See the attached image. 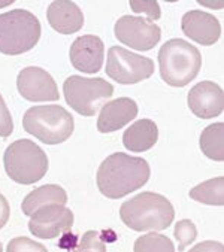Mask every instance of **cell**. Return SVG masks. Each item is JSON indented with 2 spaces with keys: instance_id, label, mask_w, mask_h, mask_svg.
Masks as SVG:
<instances>
[{
  "instance_id": "cell-2",
  "label": "cell",
  "mask_w": 224,
  "mask_h": 252,
  "mask_svg": "<svg viewBox=\"0 0 224 252\" xmlns=\"http://www.w3.org/2000/svg\"><path fill=\"white\" fill-rule=\"evenodd\" d=\"M120 217L135 231H161L174 222L175 209L164 195L144 191L124 201Z\"/></svg>"
},
{
  "instance_id": "cell-24",
  "label": "cell",
  "mask_w": 224,
  "mask_h": 252,
  "mask_svg": "<svg viewBox=\"0 0 224 252\" xmlns=\"http://www.w3.org/2000/svg\"><path fill=\"white\" fill-rule=\"evenodd\" d=\"M130 8L136 12V14H145L148 15V20L149 21H157L161 15V11H160V5L155 0H130Z\"/></svg>"
},
{
  "instance_id": "cell-21",
  "label": "cell",
  "mask_w": 224,
  "mask_h": 252,
  "mask_svg": "<svg viewBox=\"0 0 224 252\" xmlns=\"http://www.w3.org/2000/svg\"><path fill=\"white\" fill-rule=\"evenodd\" d=\"M133 251L135 252H174L175 246L167 236L149 233V234L141 236L135 242Z\"/></svg>"
},
{
  "instance_id": "cell-8",
  "label": "cell",
  "mask_w": 224,
  "mask_h": 252,
  "mask_svg": "<svg viewBox=\"0 0 224 252\" xmlns=\"http://www.w3.org/2000/svg\"><path fill=\"white\" fill-rule=\"evenodd\" d=\"M154 73V62L135 54L121 46H112L108 51L106 75L123 85L142 82Z\"/></svg>"
},
{
  "instance_id": "cell-15",
  "label": "cell",
  "mask_w": 224,
  "mask_h": 252,
  "mask_svg": "<svg viewBox=\"0 0 224 252\" xmlns=\"http://www.w3.org/2000/svg\"><path fill=\"white\" fill-rule=\"evenodd\" d=\"M138 111L136 102L129 97H120L108 102L99 114L97 130L100 133L117 131L133 121L138 117Z\"/></svg>"
},
{
  "instance_id": "cell-22",
  "label": "cell",
  "mask_w": 224,
  "mask_h": 252,
  "mask_svg": "<svg viewBox=\"0 0 224 252\" xmlns=\"http://www.w3.org/2000/svg\"><path fill=\"white\" fill-rule=\"evenodd\" d=\"M174 234H175V239L178 240V249L186 251L187 246H190L197 237V228L190 220H183L177 222Z\"/></svg>"
},
{
  "instance_id": "cell-19",
  "label": "cell",
  "mask_w": 224,
  "mask_h": 252,
  "mask_svg": "<svg viewBox=\"0 0 224 252\" xmlns=\"http://www.w3.org/2000/svg\"><path fill=\"white\" fill-rule=\"evenodd\" d=\"M199 145L203 156H206L209 160L223 161L224 160V124L215 123L208 126L200 134Z\"/></svg>"
},
{
  "instance_id": "cell-13",
  "label": "cell",
  "mask_w": 224,
  "mask_h": 252,
  "mask_svg": "<svg viewBox=\"0 0 224 252\" xmlns=\"http://www.w3.org/2000/svg\"><path fill=\"white\" fill-rule=\"evenodd\" d=\"M71 63L82 73H97L105 60V45L99 36L84 34L75 39L69 51Z\"/></svg>"
},
{
  "instance_id": "cell-12",
  "label": "cell",
  "mask_w": 224,
  "mask_h": 252,
  "mask_svg": "<svg viewBox=\"0 0 224 252\" xmlns=\"http://www.w3.org/2000/svg\"><path fill=\"white\" fill-rule=\"evenodd\" d=\"M187 103L197 118H215L223 114L224 94L218 84L212 81H202L188 91Z\"/></svg>"
},
{
  "instance_id": "cell-14",
  "label": "cell",
  "mask_w": 224,
  "mask_h": 252,
  "mask_svg": "<svg viewBox=\"0 0 224 252\" xmlns=\"http://www.w3.org/2000/svg\"><path fill=\"white\" fill-rule=\"evenodd\" d=\"M181 29L188 39L205 46L215 45L221 36L220 21L214 15L199 9L184 14L181 20Z\"/></svg>"
},
{
  "instance_id": "cell-7",
  "label": "cell",
  "mask_w": 224,
  "mask_h": 252,
  "mask_svg": "<svg viewBox=\"0 0 224 252\" xmlns=\"http://www.w3.org/2000/svg\"><path fill=\"white\" fill-rule=\"evenodd\" d=\"M66 103L82 117H93L112 97L114 87L102 78L69 76L63 84Z\"/></svg>"
},
{
  "instance_id": "cell-10",
  "label": "cell",
  "mask_w": 224,
  "mask_h": 252,
  "mask_svg": "<svg viewBox=\"0 0 224 252\" xmlns=\"http://www.w3.org/2000/svg\"><path fill=\"white\" fill-rule=\"evenodd\" d=\"M74 225V212L63 205L51 203L39 208L29 222V230L39 239H54Z\"/></svg>"
},
{
  "instance_id": "cell-27",
  "label": "cell",
  "mask_w": 224,
  "mask_h": 252,
  "mask_svg": "<svg viewBox=\"0 0 224 252\" xmlns=\"http://www.w3.org/2000/svg\"><path fill=\"white\" fill-rule=\"evenodd\" d=\"M9 214H11V208H9L8 200L5 198L3 194H0V230L6 225L9 220Z\"/></svg>"
},
{
  "instance_id": "cell-25",
  "label": "cell",
  "mask_w": 224,
  "mask_h": 252,
  "mask_svg": "<svg viewBox=\"0 0 224 252\" xmlns=\"http://www.w3.org/2000/svg\"><path fill=\"white\" fill-rule=\"evenodd\" d=\"M8 252H23V251H32V252H46V248L37 242H33L27 237H17L9 242Z\"/></svg>"
},
{
  "instance_id": "cell-11",
  "label": "cell",
  "mask_w": 224,
  "mask_h": 252,
  "mask_svg": "<svg viewBox=\"0 0 224 252\" xmlns=\"http://www.w3.org/2000/svg\"><path fill=\"white\" fill-rule=\"evenodd\" d=\"M17 88L29 102H57L60 98L57 84L52 76L36 66L24 67L17 78Z\"/></svg>"
},
{
  "instance_id": "cell-5",
  "label": "cell",
  "mask_w": 224,
  "mask_h": 252,
  "mask_svg": "<svg viewBox=\"0 0 224 252\" xmlns=\"http://www.w3.org/2000/svg\"><path fill=\"white\" fill-rule=\"evenodd\" d=\"M27 133L46 145L66 142L75 128L74 117L60 105H46L30 108L23 118Z\"/></svg>"
},
{
  "instance_id": "cell-20",
  "label": "cell",
  "mask_w": 224,
  "mask_h": 252,
  "mask_svg": "<svg viewBox=\"0 0 224 252\" xmlns=\"http://www.w3.org/2000/svg\"><path fill=\"white\" fill-rule=\"evenodd\" d=\"M190 197L199 203L209 206H223L224 205V178L217 176L214 179L199 184L190 191Z\"/></svg>"
},
{
  "instance_id": "cell-26",
  "label": "cell",
  "mask_w": 224,
  "mask_h": 252,
  "mask_svg": "<svg viewBox=\"0 0 224 252\" xmlns=\"http://www.w3.org/2000/svg\"><path fill=\"white\" fill-rule=\"evenodd\" d=\"M14 131V121H12V115L5 103V100L0 94V137H9Z\"/></svg>"
},
{
  "instance_id": "cell-4",
  "label": "cell",
  "mask_w": 224,
  "mask_h": 252,
  "mask_svg": "<svg viewBox=\"0 0 224 252\" xmlns=\"http://www.w3.org/2000/svg\"><path fill=\"white\" fill-rule=\"evenodd\" d=\"M40 23L26 9H14L0 15V53L20 56L36 46L40 39Z\"/></svg>"
},
{
  "instance_id": "cell-23",
  "label": "cell",
  "mask_w": 224,
  "mask_h": 252,
  "mask_svg": "<svg viewBox=\"0 0 224 252\" xmlns=\"http://www.w3.org/2000/svg\"><path fill=\"white\" fill-rule=\"evenodd\" d=\"M75 251H78V252H87V251L105 252L106 246H105L103 240L100 239V233L94 231V230H90L81 237V242H79V245H78V248Z\"/></svg>"
},
{
  "instance_id": "cell-16",
  "label": "cell",
  "mask_w": 224,
  "mask_h": 252,
  "mask_svg": "<svg viewBox=\"0 0 224 252\" xmlns=\"http://www.w3.org/2000/svg\"><path fill=\"white\" fill-rule=\"evenodd\" d=\"M49 26L62 34H72L84 27V14L75 2L55 0L46 11Z\"/></svg>"
},
{
  "instance_id": "cell-28",
  "label": "cell",
  "mask_w": 224,
  "mask_h": 252,
  "mask_svg": "<svg viewBox=\"0 0 224 252\" xmlns=\"http://www.w3.org/2000/svg\"><path fill=\"white\" fill-rule=\"evenodd\" d=\"M223 251V245L221 243H215V242H205V243H200L197 246H194L191 251L196 252V251Z\"/></svg>"
},
{
  "instance_id": "cell-18",
  "label": "cell",
  "mask_w": 224,
  "mask_h": 252,
  "mask_svg": "<svg viewBox=\"0 0 224 252\" xmlns=\"http://www.w3.org/2000/svg\"><path fill=\"white\" fill-rule=\"evenodd\" d=\"M57 203V205H66L68 203V192L55 184L43 185L36 189H33L30 194L26 195V198L21 203V211L26 217H32L39 208Z\"/></svg>"
},
{
  "instance_id": "cell-3",
  "label": "cell",
  "mask_w": 224,
  "mask_h": 252,
  "mask_svg": "<svg viewBox=\"0 0 224 252\" xmlns=\"http://www.w3.org/2000/svg\"><path fill=\"white\" fill-rule=\"evenodd\" d=\"M161 79L171 87L188 85L200 72V51L183 39L167 40L158 51Z\"/></svg>"
},
{
  "instance_id": "cell-1",
  "label": "cell",
  "mask_w": 224,
  "mask_h": 252,
  "mask_svg": "<svg viewBox=\"0 0 224 252\" xmlns=\"http://www.w3.org/2000/svg\"><path fill=\"white\" fill-rule=\"evenodd\" d=\"M151 175L149 164L139 157L115 153L103 160L97 170L99 191L112 200L123 198L144 187Z\"/></svg>"
},
{
  "instance_id": "cell-9",
  "label": "cell",
  "mask_w": 224,
  "mask_h": 252,
  "mask_svg": "<svg viewBox=\"0 0 224 252\" xmlns=\"http://www.w3.org/2000/svg\"><path fill=\"white\" fill-rule=\"evenodd\" d=\"M114 33L120 43L136 51H149L161 39V29L144 17H121L115 23Z\"/></svg>"
},
{
  "instance_id": "cell-29",
  "label": "cell",
  "mask_w": 224,
  "mask_h": 252,
  "mask_svg": "<svg viewBox=\"0 0 224 252\" xmlns=\"http://www.w3.org/2000/svg\"><path fill=\"white\" fill-rule=\"evenodd\" d=\"M3 251V248H2V243H0V252H2Z\"/></svg>"
},
{
  "instance_id": "cell-6",
  "label": "cell",
  "mask_w": 224,
  "mask_h": 252,
  "mask_svg": "<svg viewBox=\"0 0 224 252\" xmlns=\"http://www.w3.org/2000/svg\"><path fill=\"white\" fill-rule=\"evenodd\" d=\"M6 175L17 184L33 185L48 172V157L45 151L29 139L12 142L5 151Z\"/></svg>"
},
{
  "instance_id": "cell-17",
  "label": "cell",
  "mask_w": 224,
  "mask_h": 252,
  "mask_svg": "<svg viewBox=\"0 0 224 252\" xmlns=\"http://www.w3.org/2000/svg\"><path fill=\"white\" fill-rule=\"evenodd\" d=\"M158 139V128L152 120H139L123 134V143L132 153L149 151Z\"/></svg>"
}]
</instances>
